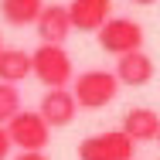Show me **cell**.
Instances as JSON below:
<instances>
[{"instance_id":"14","label":"cell","mask_w":160,"mask_h":160,"mask_svg":"<svg viewBox=\"0 0 160 160\" xmlns=\"http://www.w3.org/2000/svg\"><path fill=\"white\" fill-rule=\"evenodd\" d=\"M10 150H14V143H10V136H7V126H0V160L10 157Z\"/></svg>"},{"instance_id":"2","label":"cell","mask_w":160,"mask_h":160,"mask_svg":"<svg viewBox=\"0 0 160 160\" xmlns=\"http://www.w3.org/2000/svg\"><path fill=\"white\" fill-rule=\"evenodd\" d=\"M119 89L123 85L116 78V72H106V68H89V72L75 75V82H72V96L78 102V109H102L119 96Z\"/></svg>"},{"instance_id":"15","label":"cell","mask_w":160,"mask_h":160,"mask_svg":"<svg viewBox=\"0 0 160 160\" xmlns=\"http://www.w3.org/2000/svg\"><path fill=\"white\" fill-rule=\"evenodd\" d=\"M14 160H48V153L44 150H17Z\"/></svg>"},{"instance_id":"13","label":"cell","mask_w":160,"mask_h":160,"mask_svg":"<svg viewBox=\"0 0 160 160\" xmlns=\"http://www.w3.org/2000/svg\"><path fill=\"white\" fill-rule=\"evenodd\" d=\"M17 112H21V92H17V85L0 82V126H7Z\"/></svg>"},{"instance_id":"11","label":"cell","mask_w":160,"mask_h":160,"mask_svg":"<svg viewBox=\"0 0 160 160\" xmlns=\"http://www.w3.org/2000/svg\"><path fill=\"white\" fill-rule=\"evenodd\" d=\"M31 75V51L24 48H0V82L17 85Z\"/></svg>"},{"instance_id":"9","label":"cell","mask_w":160,"mask_h":160,"mask_svg":"<svg viewBox=\"0 0 160 160\" xmlns=\"http://www.w3.org/2000/svg\"><path fill=\"white\" fill-rule=\"evenodd\" d=\"M153 72H157V65H153V58L147 51H129L123 58H116V78H119V85L140 89V85H147L153 78Z\"/></svg>"},{"instance_id":"8","label":"cell","mask_w":160,"mask_h":160,"mask_svg":"<svg viewBox=\"0 0 160 160\" xmlns=\"http://www.w3.org/2000/svg\"><path fill=\"white\" fill-rule=\"evenodd\" d=\"M38 112L44 116L48 126H68V123L75 119V112H78V102L72 96V89H48V92L41 96Z\"/></svg>"},{"instance_id":"18","label":"cell","mask_w":160,"mask_h":160,"mask_svg":"<svg viewBox=\"0 0 160 160\" xmlns=\"http://www.w3.org/2000/svg\"><path fill=\"white\" fill-rule=\"evenodd\" d=\"M0 48H3V44H0Z\"/></svg>"},{"instance_id":"5","label":"cell","mask_w":160,"mask_h":160,"mask_svg":"<svg viewBox=\"0 0 160 160\" xmlns=\"http://www.w3.org/2000/svg\"><path fill=\"white\" fill-rule=\"evenodd\" d=\"M7 136L17 150H44L51 140V126L44 123V116L38 109H21L7 123Z\"/></svg>"},{"instance_id":"4","label":"cell","mask_w":160,"mask_h":160,"mask_svg":"<svg viewBox=\"0 0 160 160\" xmlns=\"http://www.w3.org/2000/svg\"><path fill=\"white\" fill-rule=\"evenodd\" d=\"M136 143L123 129H102L78 143V160H133Z\"/></svg>"},{"instance_id":"3","label":"cell","mask_w":160,"mask_h":160,"mask_svg":"<svg viewBox=\"0 0 160 160\" xmlns=\"http://www.w3.org/2000/svg\"><path fill=\"white\" fill-rule=\"evenodd\" d=\"M96 38H99V48L116 58H123L129 51H143V28L133 17H109Z\"/></svg>"},{"instance_id":"17","label":"cell","mask_w":160,"mask_h":160,"mask_svg":"<svg viewBox=\"0 0 160 160\" xmlns=\"http://www.w3.org/2000/svg\"><path fill=\"white\" fill-rule=\"evenodd\" d=\"M157 143H160V133H157Z\"/></svg>"},{"instance_id":"12","label":"cell","mask_w":160,"mask_h":160,"mask_svg":"<svg viewBox=\"0 0 160 160\" xmlns=\"http://www.w3.org/2000/svg\"><path fill=\"white\" fill-rule=\"evenodd\" d=\"M41 10H44V0H0V17H3L10 28L38 24Z\"/></svg>"},{"instance_id":"7","label":"cell","mask_w":160,"mask_h":160,"mask_svg":"<svg viewBox=\"0 0 160 160\" xmlns=\"http://www.w3.org/2000/svg\"><path fill=\"white\" fill-rule=\"evenodd\" d=\"M38 38L41 44H65V38L72 34V17H68V3H44L41 17H38Z\"/></svg>"},{"instance_id":"1","label":"cell","mask_w":160,"mask_h":160,"mask_svg":"<svg viewBox=\"0 0 160 160\" xmlns=\"http://www.w3.org/2000/svg\"><path fill=\"white\" fill-rule=\"evenodd\" d=\"M31 75L44 89H65L68 82H75L72 55L65 51V44H38L31 51Z\"/></svg>"},{"instance_id":"10","label":"cell","mask_w":160,"mask_h":160,"mask_svg":"<svg viewBox=\"0 0 160 160\" xmlns=\"http://www.w3.org/2000/svg\"><path fill=\"white\" fill-rule=\"evenodd\" d=\"M123 133L133 143H150V140H157V133H160V116L150 106H133L123 116Z\"/></svg>"},{"instance_id":"16","label":"cell","mask_w":160,"mask_h":160,"mask_svg":"<svg viewBox=\"0 0 160 160\" xmlns=\"http://www.w3.org/2000/svg\"><path fill=\"white\" fill-rule=\"evenodd\" d=\"M133 3H140V7H147V3H157V0H133Z\"/></svg>"},{"instance_id":"6","label":"cell","mask_w":160,"mask_h":160,"mask_svg":"<svg viewBox=\"0 0 160 160\" xmlns=\"http://www.w3.org/2000/svg\"><path fill=\"white\" fill-rule=\"evenodd\" d=\"M68 17H72V31L99 34V28L112 17V0H72Z\"/></svg>"}]
</instances>
